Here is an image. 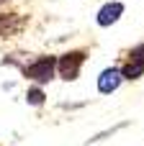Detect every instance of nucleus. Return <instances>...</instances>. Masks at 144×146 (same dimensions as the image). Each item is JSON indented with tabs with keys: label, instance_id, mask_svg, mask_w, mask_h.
I'll list each match as a JSON object with an SVG mask.
<instances>
[{
	"label": "nucleus",
	"instance_id": "2",
	"mask_svg": "<svg viewBox=\"0 0 144 146\" xmlns=\"http://www.w3.org/2000/svg\"><path fill=\"white\" fill-rule=\"evenodd\" d=\"M54 74H57V59L54 56H39L28 67H23V77L33 80L36 85H46L49 80H54Z\"/></svg>",
	"mask_w": 144,
	"mask_h": 146
},
{
	"label": "nucleus",
	"instance_id": "8",
	"mask_svg": "<svg viewBox=\"0 0 144 146\" xmlns=\"http://www.w3.org/2000/svg\"><path fill=\"white\" fill-rule=\"evenodd\" d=\"M129 59H137V62H144V44L134 46V49L129 51Z\"/></svg>",
	"mask_w": 144,
	"mask_h": 146
},
{
	"label": "nucleus",
	"instance_id": "6",
	"mask_svg": "<svg viewBox=\"0 0 144 146\" xmlns=\"http://www.w3.org/2000/svg\"><path fill=\"white\" fill-rule=\"evenodd\" d=\"M121 74H124V80H139V77L144 74V62L129 59V62L121 67Z\"/></svg>",
	"mask_w": 144,
	"mask_h": 146
},
{
	"label": "nucleus",
	"instance_id": "4",
	"mask_svg": "<svg viewBox=\"0 0 144 146\" xmlns=\"http://www.w3.org/2000/svg\"><path fill=\"white\" fill-rule=\"evenodd\" d=\"M121 82H124L121 69L108 67V69H103V72H100V77H98V90H100L103 95H111V92H116V90H119V85H121Z\"/></svg>",
	"mask_w": 144,
	"mask_h": 146
},
{
	"label": "nucleus",
	"instance_id": "5",
	"mask_svg": "<svg viewBox=\"0 0 144 146\" xmlns=\"http://www.w3.org/2000/svg\"><path fill=\"white\" fill-rule=\"evenodd\" d=\"M124 3H119V0H113V3H106L100 10H98V15H95V23L98 26H113L121 15H124Z\"/></svg>",
	"mask_w": 144,
	"mask_h": 146
},
{
	"label": "nucleus",
	"instance_id": "9",
	"mask_svg": "<svg viewBox=\"0 0 144 146\" xmlns=\"http://www.w3.org/2000/svg\"><path fill=\"white\" fill-rule=\"evenodd\" d=\"M5 3H8V0H0V5H5Z\"/></svg>",
	"mask_w": 144,
	"mask_h": 146
},
{
	"label": "nucleus",
	"instance_id": "1",
	"mask_svg": "<svg viewBox=\"0 0 144 146\" xmlns=\"http://www.w3.org/2000/svg\"><path fill=\"white\" fill-rule=\"evenodd\" d=\"M85 59H88V51H80V49L62 54V56L57 59V74H59L64 82L77 80V74H80V69H82Z\"/></svg>",
	"mask_w": 144,
	"mask_h": 146
},
{
	"label": "nucleus",
	"instance_id": "3",
	"mask_svg": "<svg viewBox=\"0 0 144 146\" xmlns=\"http://www.w3.org/2000/svg\"><path fill=\"white\" fill-rule=\"evenodd\" d=\"M28 18L21 13H0V36H15L26 28Z\"/></svg>",
	"mask_w": 144,
	"mask_h": 146
},
{
	"label": "nucleus",
	"instance_id": "7",
	"mask_svg": "<svg viewBox=\"0 0 144 146\" xmlns=\"http://www.w3.org/2000/svg\"><path fill=\"white\" fill-rule=\"evenodd\" d=\"M26 100H28V105H44V90L39 87V85H33L28 92H26Z\"/></svg>",
	"mask_w": 144,
	"mask_h": 146
}]
</instances>
